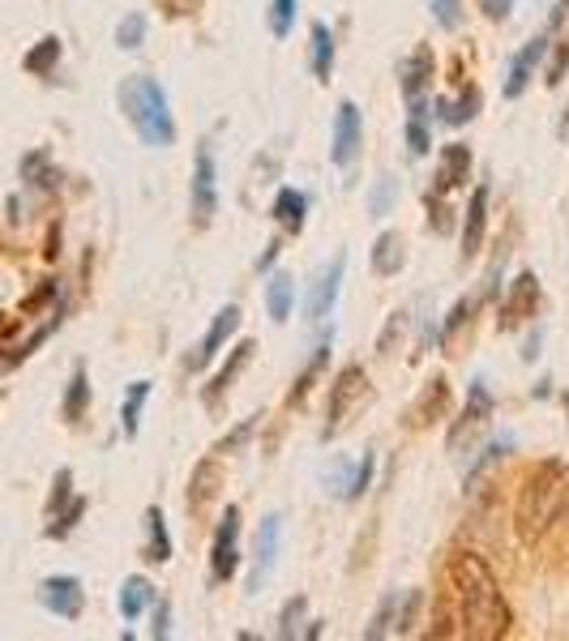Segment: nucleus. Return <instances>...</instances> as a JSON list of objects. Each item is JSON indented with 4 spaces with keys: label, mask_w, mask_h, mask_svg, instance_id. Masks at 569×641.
<instances>
[{
    "label": "nucleus",
    "mask_w": 569,
    "mask_h": 641,
    "mask_svg": "<svg viewBox=\"0 0 569 641\" xmlns=\"http://www.w3.org/2000/svg\"><path fill=\"white\" fill-rule=\"evenodd\" d=\"M446 586H449L454 620H458V638L501 641L510 633L514 616H510V603L501 595V582L488 569L484 556L454 552L446 561Z\"/></svg>",
    "instance_id": "nucleus-1"
},
{
    "label": "nucleus",
    "mask_w": 569,
    "mask_h": 641,
    "mask_svg": "<svg viewBox=\"0 0 569 641\" xmlns=\"http://www.w3.org/2000/svg\"><path fill=\"white\" fill-rule=\"evenodd\" d=\"M569 509V462L548 458L531 471L523 487H518V505H514V521L523 543H539Z\"/></svg>",
    "instance_id": "nucleus-2"
},
{
    "label": "nucleus",
    "mask_w": 569,
    "mask_h": 641,
    "mask_svg": "<svg viewBox=\"0 0 569 641\" xmlns=\"http://www.w3.org/2000/svg\"><path fill=\"white\" fill-rule=\"evenodd\" d=\"M121 112L133 124V133L142 137V146L150 150H167L176 142V116H171V99L155 78L133 74L121 81Z\"/></svg>",
    "instance_id": "nucleus-3"
},
{
    "label": "nucleus",
    "mask_w": 569,
    "mask_h": 641,
    "mask_svg": "<svg viewBox=\"0 0 569 641\" xmlns=\"http://www.w3.org/2000/svg\"><path fill=\"white\" fill-rule=\"evenodd\" d=\"M368 398V372L360 363H343L338 368V376H334V385H330V402H325V428L322 437H338L347 424H352V415L365 406Z\"/></svg>",
    "instance_id": "nucleus-4"
},
{
    "label": "nucleus",
    "mask_w": 569,
    "mask_h": 641,
    "mask_svg": "<svg viewBox=\"0 0 569 641\" xmlns=\"http://www.w3.org/2000/svg\"><path fill=\"white\" fill-rule=\"evenodd\" d=\"M569 13V0H561L557 9H553V18H548V26L527 40L518 52H514V60H510V69H505V86H501V94L505 99H523L527 94V86L535 81V69L544 65V56H548V47H553V31L561 26V18Z\"/></svg>",
    "instance_id": "nucleus-5"
},
{
    "label": "nucleus",
    "mask_w": 569,
    "mask_h": 641,
    "mask_svg": "<svg viewBox=\"0 0 569 641\" xmlns=\"http://www.w3.org/2000/svg\"><path fill=\"white\" fill-rule=\"evenodd\" d=\"M189 214H193V227H210L214 214H219V167L210 146L198 150L193 159V180H189Z\"/></svg>",
    "instance_id": "nucleus-6"
},
{
    "label": "nucleus",
    "mask_w": 569,
    "mask_h": 641,
    "mask_svg": "<svg viewBox=\"0 0 569 641\" xmlns=\"http://www.w3.org/2000/svg\"><path fill=\"white\" fill-rule=\"evenodd\" d=\"M236 573H241V505H227V514L214 530V543H210V577L232 582Z\"/></svg>",
    "instance_id": "nucleus-7"
},
{
    "label": "nucleus",
    "mask_w": 569,
    "mask_h": 641,
    "mask_svg": "<svg viewBox=\"0 0 569 641\" xmlns=\"http://www.w3.org/2000/svg\"><path fill=\"white\" fill-rule=\"evenodd\" d=\"M488 419H492V394H488L484 381H471V390H467V406H462V415H458L454 428H449V453L471 449L476 437L488 428Z\"/></svg>",
    "instance_id": "nucleus-8"
},
{
    "label": "nucleus",
    "mask_w": 569,
    "mask_h": 641,
    "mask_svg": "<svg viewBox=\"0 0 569 641\" xmlns=\"http://www.w3.org/2000/svg\"><path fill=\"white\" fill-rule=\"evenodd\" d=\"M360 146H365L360 108L352 99H343L338 112H334V133H330V162L334 167H352V162L360 159Z\"/></svg>",
    "instance_id": "nucleus-9"
},
{
    "label": "nucleus",
    "mask_w": 569,
    "mask_h": 641,
    "mask_svg": "<svg viewBox=\"0 0 569 641\" xmlns=\"http://www.w3.org/2000/svg\"><path fill=\"white\" fill-rule=\"evenodd\" d=\"M535 308H539V279L531 270H523L518 279L510 282V291H505V300L497 308V325L501 329H518V325H527L535 317Z\"/></svg>",
    "instance_id": "nucleus-10"
},
{
    "label": "nucleus",
    "mask_w": 569,
    "mask_h": 641,
    "mask_svg": "<svg viewBox=\"0 0 569 641\" xmlns=\"http://www.w3.org/2000/svg\"><path fill=\"white\" fill-rule=\"evenodd\" d=\"M433 69H437V56L433 47H415L403 60V99L411 112H428V86H433Z\"/></svg>",
    "instance_id": "nucleus-11"
},
{
    "label": "nucleus",
    "mask_w": 569,
    "mask_h": 641,
    "mask_svg": "<svg viewBox=\"0 0 569 641\" xmlns=\"http://www.w3.org/2000/svg\"><path fill=\"white\" fill-rule=\"evenodd\" d=\"M343 274H347V257L338 252V257L325 266L322 274L313 279V286H309V304H304V313H309V320H313V325H322V320L334 313V304H338V291H343Z\"/></svg>",
    "instance_id": "nucleus-12"
},
{
    "label": "nucleus",
    "mask_w": 569,
    "mask_h": 641,
    "mask_svg": "<svg viewBox=\"0 0 569 641\" xmlns=\"http://www.w3.org/2000/svg\"><path fill=\"white\" fill-rule=\"evenodd\" d=\"M236 329H241V308H236V304H223V308L214 313V320H210V329H205L198 356H189V368H193V372L210 368V363L223 356V347L232 342V334H236Z\"/></svg>",
    "instance_id": "nucleus-13"
},
{
    "label": "nucleus",
    "mask_w": 569,
    "mask_h": 641,
    "mask_svg": "<svg viewBox=\"0 0 569 641\" xmlns=\"http://www.w3.org/2000/svg\"><path fill=\"white\" fill-rule=\"evenodd\" d=\"M471 176V150L462 142H446L442 155H437V180H433V193L428 198H449L454 189H462Z\"/></svg>",
    "instance_id": "nucleus-14"
},
{
    "label": "nucleus",
    "mask_w": 569,
    "mask_h": 641,
    "mask_svg": "<svg viewBox=\"0 0 569 641\" xmlns=\"http://www.w3.org/2000/svg\"><path fill=\"white\" fill-rule=\"evenodd\" d=\"M40 603L60 620H78L81 607H86V591H81L78 577H47L40 586Z\"/></svg>",
    "instance_id": "nucleus-15"
},
{
    "label": "nucleus",
    "mask_w": 569,
    "mask_h": 641,
    "mask_svg": "<svg viewBox=\"0 0 569 641\" xmlns=\"http://www.w3.org/2000/svg\"><path fill=\"white\" fill-rule=\"evenodd\" d=\"M446 411H449V381L446 376H433V381L420 390V398L411 402L406 424H411V428H428V424H437Z\"/></svg>",
    "instance_id": "nucleus-16"
},
{
    "label": "nucleus",
    "mask_w": 569,
    "mask_h": 641,
    "mask_svg": "<svg viewBox=\"0 0 569 641\" xmlns=\"http://www.w3.org/2000/svg\"><path fill=\"white\" fill-rule=\"evenodd\" d=\"M484 232H488V184H476L471 201H467V214H462V257H476L484 248Z\"/></svg>",
    "instance_id": "nucleus-17"
},
{
    "label": "nucleus",
    "mask_w": 569,
    "mask_h": 641,
    "mask_svg": "<svg viewBox=\"0 0 569 641\" xmlns=\"http://www.w3.org/2000/svg\"><path fill=\"white\" fill-rule=\"evenodd\" d=\"M279 530H283V518L279 514H266L261 530H257V561H253V591H261V582L270 577L275 569V556H279Z\"/></svg>",
    "instance_id": "nucleus-18"
},
{
    "label": "nucleus",
    "mask_w": 569,
    "mask_h": 641,
    "mask_svg": "<svg viewBox=\"0 0 569 641\" xmlns=\"http://www.w3.org/2000/svg\"><path fill=\"white\" fill-rule=\"evenodd\" d=\"M253 351H257V347H253V342H248V338H244V342H236V347H232V356H227V363H223V368H219V372H214V381H210V385H205V406H214V402L223 398V394H227V390H232V385H236V376H241L244 368H248V360H253Z\"/></svg>",
    "instance_id": "nucleus-19"
},
{
    "label": "nucleus",
    "mask_w": 569,
    "mask_h": 641,
    "mask_svg": "<svg viewBox=\"0 0 569 641\" xmlns=\"http://www.w3.org/2000/svg\"><path fill=\"white\" fill-rule=\"evenodd\" d=\"M406 266V240L399 232H381L372 244V274L377 279H394Z\"/></svg>",
    "instance_id": "nucleus-20"
},
{
    "label": "nucleus",
    "mask_w": 569,
    "mask_h": 641,
    "mask_svg": "<svg viewBox=\"0 0 569 641\" xmlns=\"http://www.w3.org/2000/svg\"><path fill=\"white\" fill-rule=\"evenodd\" d=\"M275 218H279V227H283L287 236H300L304 223H309V198H304L300 189H279V198H275Z\"/></svg>",
    "instance_id": "nucleus-21"
},
{
    "label": "nucleus",
    "mask_w": 569,
    "mask_h": 641,
    "mask_svg": "<svg viewBox=\"0 0 569 641\" xmlns=\"http://www.w3.org/2000/svg\"><path fill=\"white\" fill-rule=\"evenodd\" d=\"M291 304H295V282H291V274L275 270L270 282H266V313H270V320L275 325L291 320Z\"/></svg>",
    "instance_id": "nucleus-22"
},
{
    "label": "nucleus",
    "mask_w": 569,
    "mask_h": 641,
    "mask_svg": "<svg viewBox=\"0 0 569 641\" xmlns=\"http://www.w3.org/2000/svg\"><path fill=\"white\" fill-rule=\"evenodd\" d=\"M219 462L214 458H205V462H198V471H193V480H189V509L193 514H202L205 505L219 496Z\"/></svg>",
    "instance_id": "nucleus-23"
},
{
    "label": "nucleus",
    "mask_w": 569,
    "mask_h": 641,
    "mask_svg": "<svg viewBox=\"0 0 569 641\" xmlns=\"http://www.w3.org/2000/svg\"><path fill=\"white\" fill-rule=\"evenodd\" d=\"M309 40H313V78L330 81V74H334V31L325 22H313Z\"/></svg>",
    "instance_id": "nucleus-24"
},
{
    "label": "nucleus",
    "mask_w": 569,
    "mask_h": 641,
    "mask_svg": "<svg viewBox=\"0 0 569 641\" xmlns=\"http://www.w3.org/2000/svg\"><path fill=\"white\" fill-rule=\"evenodd\" d=\"M146 561L155 564H167L171 561V535H167V518H163V509H146Z\"/></svg>",
    "instance_id": "nucleus-25"
},
{
    "label": "nucleus",
    "mask_w": 569,
    "mask_h": 641,
    "mask_svg": "<svg viewBox=\"0 0 569 641\" xmlns=\"http://www.w3.org/2000/svg\"><path fill=\"white\" fill-rule=\"evenodd\" d=\"M325 360H330V338H322V342H317V351H313V360L304 363V372L295 376V385H291V394H287V406H300V402L309 398V390H313V381L322 376Z\"/></svg>",
    "instance_id": "nucleus-26"
},
{
    "label": "nucleus",
    "mask_w": 569,
    "mask_h": 641,
    "mask_svg": "<svg viewBox=\"0 0 569 641\" xmlns=\"http://www.w3.org/2000/svg\"><path fill=\"white\" fill-rule=\"evenodd\" d=\"M150 603H155V586H150L146 577H124V586H121V616L124 620H137Z\"/></svg>",
    "instance_id": "nucleus-27"
},
{
    "label": "nucleus",
    "mask_w": 569,
    "mask_h": 641,
    "mask_svg": "<svg viewBox=\"0 0 569 641\" xmlns=\"http://www.w3.org/2000/svg\"><path fill=\"white\" fill-rule=\"evenodd\" d=\"M150 398V381H133L129 385V394L121 402V428L124 437H137V428H142V406Z\"/></svg>",
    "instance_id": "nucleus-28"
},
{
    "label": "nucleus",
    "mask_w": 569,
    "mask_h": 641,
    "mask_svg": "<svg viewBox=\"0 0 569 641\" xmlns=\"http://www.w3.org/2000/svg\"><path fill=\"white\" fill-rule=\"evenodd\" d=\"M433 108H437V121L442 124H467L480 112V90H467L458 99H437Z\"/></svg>",
    "instance_id": "nucleus-29"
},
{
    "label": "nucleus",
    "mask_w": 569,
    "mask_h": 641,
    "mask_svg": "<svg viewBox=\"0 0 569 641\" xmlns=\"http://www.w3.org/2000/svg\"><path fill=\"white\" fill-rule=\"evenodd\" d=\"M86 406H90V381H86V368H74V376H69V394H65V419L69 424H78L81 415H86Z\"/></svg>",
    "instance_id": "nucleus-30"
},
{
    "label": "nucleus",
    "mask_w": 569,
    "mask_h": 641,
    "mask_svg": "<svg viewBox=\"0 0 569 641\" xmlns=\"http://www.w3.org/2000/svg\"><path fill=\"white\" fill-rule=\"evenodd\" d=\"M56 60H60V40H56V35H47V40L35 43V52L26 56V74L43 78V74H52V69H56Z\"/></svg>",
    "instance_id": "nucleus-31"
},
{
    "label": "nucleus",
    "mask_w": 569,
    "mask_h": 641,
    "mask_svg": "<svg viewBox=\"0 0 569 641\" xmlns=\"http://www.w3.org/2000/svg\"><path fill=\"white\" fill-rule=\"evenodd\" d=\"M372 466H377V458H372V453H365V458L356 462V471H352L347 480L338 483L347 501H360V496H365V492H368V483H372Z\"/></svg>",
    "instance_id": "nucleus-32"
},
{
    "label": "nucleus",
    "mask_w": 569,
    "mask_h": 641,
    "mask_svg": "<svg viewBox=\"0 0 569 641\" xmlns=\"http://www.w3.org/2000/svg\"><path fill=\"white\" fill-rule=\"evenodd\" d=\"M424 116H428V112H411V116H406V150H411L415 159H424V155L433 150V137H428Z\"/></svg>",
    "instance_id": "nucleus-33"
},
{
    "label": "nucleus",
    "mask_w": 569,
    "mask_h": 641,
    "mask_svg": "<svg viewBox=\"0 0 569 641\" xmlns=\"http://www.w3.org/2000/svg\"><path fill=\"white\" fill-rule=\"evenodd\" d=\"M295 13H300V0H270V35H275V40H287V35H291Z\"/></svg>",
    "instance_id": "nucleus-34"
},
{
    "label": "nucleus",
    "mask_w": 569,
    "mask_h": 641,
    "mask_svg": "<svg viewBox=\"0 0 569 641\" xmlns=\"http://www.w3.org/2000/svg\"><path fill=\"white\" fill-rule=\"evenodd\" d=\"M81 514H86V501H81V496H74V501H69V505H65L56 518H47V539H65V535L78 526Z\"/></svg>",
    "instance_id": "nucleus-35"
},
{
    "label": "nucleus",
    "mask_w": 569,
    "mask_h": 641,
    "mask_svg": "<svg viewBox=\"0 0 569 641\" xmlns=\"http://www.w3.org/2000/svg\"><path fill=\"white\" fill-rule=\"evenodd\" d=\"M116 43H121L124 52L142 47L146 43V13H124L121 26H116Z\"/></svg>",
    "instance_id": "nucleus-36"
},
{
    "label": "nucleus",
    "mask_w": 569,
    "mask_h": 641,
    "mask_svg": "<svg viewBox=\"0 0 569 641\" xmlns=\"http://www.w3.org/2000/svg\"><path fill=\"white\" fill-rule=\"evenodd\" d=\"M428 9H433L442 31H458L462 26V0H428Z\"/></svg>",
    "instance_id": "nucleus-37"
},
{
    "label": "nucleus",
    "mask_w": 569,
    "mask_h": 641,
    "mask_svg": "<svg viewBox=\"0 0 569 641\" xmlns=\"http://www.w3.org/2000/svg\"><path fill=\"white\" fill-rule=\"evenodd\" d=\"M304 611H309V599H304V595H295V599H287V607H283V620H279V638H295V629H300V620H304Z\"/></svg>",
    "instance_id": "nucleus-38"
},
{
    "label": "nucleus",
    "mask_w": 569,
    "mask_h": 641,
    "mask_svg": "<svg viewBox=\"0 0 569 641\" xmlns=\"http://www.w3.org/2000/svg\"><path fill=\"white\" fill-rule=\"evenodd\" d=\"M69 487H74V475L69 471H56V483H52V501H47V518H56L74 496H69Z\"/></svg>",
    "instance_id": "nucleus-39"
},
{
    "label": "nucleus",
    "mask_w": 569,
    "mask_h": 641,
    "mask_svg": "<svg viewBox=\"0 0 569 641\" xmlns=\"http://www.w3.org/2000/svg\"><path fill=\"white\" fill-rule=\"evenodd\" d=\"M566 69H569V31H566V40L557 43V60H553V69H548V86H557V81L566 78Z\"/></svg>",
    "instance_id": "nucleus-40"
},
{
    "label": "nucleus",
    "mask_w": 569,
    "mask_h": 641,
    "mask_svg": "<svg viewBox=\"0 0 569 641\" xmlns=\"http://www.w3.org/2000/svg\"><path fill=\"white\" fill-rule=\"evenodd\" d=\"M159 9L167 18H193L202 9V0H159Z\"/></svg>",
    "instance_id": "nucleus-41"
},
{
    "label": "nucleus",
    "mask_w": 569,
    "mask_h": 641,
    "mask_svg": "<svg viewBox=\"0 0 569 641\" xmlns=\"http://www.w3.org/2000/svg\"><path fill=\"white\" fill-rule=\"evenodd\" d=\"M390 198H394V180H381V189L372 193V214H386V210H390Z\"/></svg>",
    "instance_id": "nucleus-42"
},
{
    "label": "nucleus",
    "mask_w": 569,
    "mask_h": 641,
    "mask_svg": "<svg viewBox=\"0 0 569 641\" xmlns=\"http://www.w3.org/2000/svg\"><path fill=\"white\" fill-rule=\"evenodd\" d=\"M480 4H484V13L492 18V22H505L510 9H514V0H480Z\"/></svg>",
    "instance_id": "nucleus-43"
},
{
    "label": "nucleus",
    "mask_w": 569,
    "mask_h": 641,
    "mask_svg": "<svg viewBox=\"0 0 569 641\" xmlns=\"http://www.w3.org/2000/svg\"><path fill=\"white\" fill-rule=\"evenodd\" d=\"M167 620H171V607L159 603V607H155V625H150V633H155V638H167V633H171V625H167Z\"/></svg>",
    "instance_id": "nucleus-44"
},
{
    "label": "nucleus",
    "mask_w": 569,
    "mask_h": 641,
    "mask_svg": "<svg viewBox=\"0 0 569 641\" xmlns=\"http://www.w3.org/2000/svg\"><path fill=\"white\" fill-rule=\"evenodd\" d=\"M275 257H279V244H270V248H266V257L257 261V270H270V266H275Z\"/></svg>",
    "instance_id": "nucleus-45"
},
{
    "label": "nucleus",
    "mask_w": 569,
    "mask_h": 641,
    "mask_svg": "<svg viewBox=\"0 0 569 641\" xmlns=\"http://www.w3.org/2000/svg\"><path fill=\"white\" fill-rule=\"evenodd\" d=\"M566 415H569V394H566Z\"/></svg>",
    "instance_id": "nucleus-46"
},
{
    "label": "nucleus",
    "mask_w": 569,
    "mask_h": 641,
    "mask_svg": "<svg viewBox=\"0 0 569 641\" xmlns=\"http://www.w3.org/2000/svg\"><path fill=\"white\" fill-rule=\"evenodd\" d=\"M566 124H569V108H566Z\"/></svg>",
    "instance_id": "nucleus-47"
}]
</instances>
